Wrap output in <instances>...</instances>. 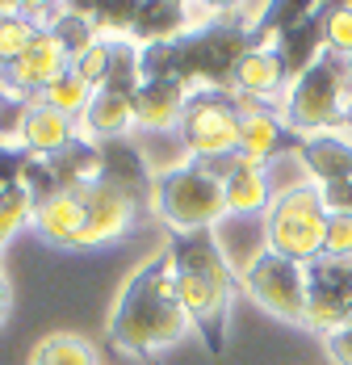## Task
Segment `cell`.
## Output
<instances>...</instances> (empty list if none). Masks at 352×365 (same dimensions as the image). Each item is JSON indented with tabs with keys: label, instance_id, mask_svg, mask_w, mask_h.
Masks as SVG:
<instances>
[{
	"label": "cell",
	"instance_id": "cell-35",
	"mask_svg": "<svg viewBox=\"0 0 352 365\" xmlns=\"http://www.w3.org/2000/svg\"><path fill=\"white\" fill-rule=\"evenodd\" d=\"M327 353H331V361L336 365H352V319L344 328H336L327 336Z\"/></svg>",
	"mask_w": 352,
	"mask_h": 365
},
{
	"label": "cell",
	"instance_id": "cell-13",
	"mask_svg": "<svg viewBox=\"0 0 352 365\" xmlns=\"http://www.w3.org/2000/svg\"><path fill=\"white\" fill-rule=\"evenodd\" d=\"M206 13L193 9V4H176V0H147L135 13V30H130V42L139 46H151V42H172V38L189 34L193 26H202Z\"/></svg>",
	"mask_w": 352,
	"mask_h": 365
},
{
	"label": "cell",
	"instance_id": "cell-1",
	"mask_svg": "<svg viewBox=\"0 0 352 365\" xmlns=\"http://www.w3.org/2000/svg\"><path fill=\"white\" fill-rule=\"evenodd\" d=\"M185 331H189V319H185V307L176 298L172 256L164 248L122 286L105 336L122 357L151 365L164 349H172Z\"/></svg>",
	"mask_w": 352,
	"mask_h": 365
},
{
	"label": "cell",
	"instance_id": "cell-26",
	"mask_svg": "<svg viewBox=\"0 0 352 365\" xmlns=\"http://www.w3.org/2000/svg\"><path fill=\"white\" fill-rule=\"evenodd\" d=\"M46 34H51L55 42H59V46H63V55H68V59L84 55L93 42H101L97 26L88 21V13H84V9H59V17L46 26Z\"/></svg>",
	"mask_w": 352,
	"mask_h": 365
},
{
	"label": "cell",
	"instance_id": "cell-20",
	"mask_svg": "<svg viewBox=\"0 0 352 365\" xmlns=\"http://www.w3.org/2000/svg\"><path fill=\"white\" fill-rule=\"evenodd\" d=\"M30 222H34V231L42 235V240L63 244V248H76L80 227H84V197H80V193H68V189H59L55 197L38 202Z\"/></svg>",
	"mask_w": 352,
	"mask_h": 365
},
{
	"label": "cell",
	"instance_id": "cell-29",
	"mask_svg": "<svg viewBox=\"0 0 352 365\" xmlns=\"http://www.w3.org/2000/svg\"><path fill=\"white\" fill-rule=\"evenodd\" d=\"M38 34H42V30L30 26L21 13H17V17H9V21H0V72H4V68H13V63L34 46Z\"/></svg>",
	"mask_w": 352,
	"mask_h": 365
},
{
	"label": "cell",
	"instance_id": "cell-7",
	"mask_svg": "<svg viewBox=\"0 0 352 365\" xmlns=\"http://www.w3.org/2000/svg\"><path fill=\"white\" fill-rule=\"evenodd\" d=\"M239 93L235 88H189L180 113V139L193 160L239 151Z\"/></svg>",
	"mask_w": 352,
	"mask_h": 365
},
{
	"label": "cell",
	"instance_id": "cell-5",
	"mask_svg": "<svg viewBox=\"0 0 352 365\" xmlns=\"http://www.w3.org/2000/svg\"><path fill=\"white\" fill-rule=\"evenodd\" d=\"M327 202L319 185H294L281 197H273L269 215H264V248L285 256L294 264H311L323 256L327 244Z\"/></svg>",
	"mask_w": 352,
	"mask_h": 365
},
{
	"label": "cell",
	"instance_id": "cell-12",
	"mask_svg": "<svg viewBox=\"0 0 352 365\" xmlns=\"http://www.w3.org/2000/svg\"><path fill=\"white\" fill-rule=\"evenodd\" d=\"M68 68H71V59L63 55V46L42 30V34L34 38V46H30L13 68H4L0 76H4V84H9L17 97H30V101H34V97H42V88L55 84Z\"/></svg>",
	"mask_w": 352,
	"mask_h": 365
},
{
	"label": "cell",
	"instance_id": "cell-32",
	"mask_svg": "<svg viewBox=\"0 0 352 365\" xmlns=\"http://www.w3.org/2000/svg\"><path fill=\"white\" fill-rule=\"evenodd\" d=\"M323 256H331V260H352V210H331Z\"/></svg>",
	"mask_w": 352,
	"mask_h": 365
},
{
	"label": "cell",
	"instance_id": "cell-27",
	"mask_svg": "<svg viewBox=\"0 0 352 365\" xmlns=\"http://www.w3.org/2000/svg\"><path fill=\"white\" fill-rule=\"evenodd\" d=\"M30 365H97V353L80 336H46L34 349Z\"/></svg>",
	"mask_w": 352,
	"mask_h": 365
},
{
	"label": "cell",
	"instance_id": "cell-18",
	"mask_svg": "<svg viewBox=\"0 0 352 365\" xmlns=\"http://www.w3.org/2000/svg\"><path fill=\"white\" fill-rule=\"evenodd\" d=\"M97 147H101V177H105L109 185H118L135 206H139V202H151V185H155V177L147 173V164H143L139 151L126 143V139L97 143Z\"/></svg>",
	"mask_w": 352,
	"mask_h": 365
},
{
	"label": "cell",
	"instance_id": "cell-30",
	"mask_svg": "<svg viewBox=\"0 0 352 365\" xmlns=\"http://www.w3.org/2000/svg\"><path fill=\"white\" fill-rule=\"evenodd\" d=\"M30 219H34V202H30V193H26L21 185L0 197V252H4V244H9Z\"/></svg>",
	"mask_w": 352,
	"mask_h": 365
},
{
	"label": "cell",
	"instance_id": "cell-33",
	"mask_svg": "<svg viewBox=\"0 0 352 365\" xmlns=\"http://www.w3.org/2000/svg\"><path fill=\"white\" fill-rule=\"evenodd\" d=\"M71 72L84 76L93 88H101V84H105V72H109V38L93 42L84 55H76V59H71Z\"/></svg>",
	"mask_w": 352,
	"mask_h": 365
},
{
	"label": "cell",
	"instance_id": "cell-28",
	"mask_svg": "<svg viewBox=\"0 0 352 365\" xmlns=\"http://www.w3.org/2000/svg\"><path fill=\"white\" fill-rule=\"evenodd\" d=\"M323 51L352 55V4H323Z\"/></svg>",
	"mask_w": 352,
	"mask_h": 365
},
{
	"label": "cell",
	"instance_id": "cell-39",
	"mask_svg": "<svg viewBox=\"0 0 352 365\" xmlns=\"http://www.w3.org/2000/svg\"><path fill=\"white\" fill-rule=\"evenodd\" d=\"M4 101H13V88H9V84H4V76H0V106H4Z\"/></svg>",
	"mask_w": 352,
	"mask_h": 365
},
{
	"label": "cell",
	"instance_id": "cell-4",
	"mask_svg": "<svg viewBox=\"0 0 352 365\" xmlns=\"http://www.w3.org/2000/svg\"><path fill=\"white\" fill-rule=\"evenodd\" d=\"M348 88L352 84H348V72H344V59L331 55V51H323L281 97V122L289 130H298L302 139L340 130L344 126Z\"/></svg>",
	"mask_w": 352,
	"mask_h": 365
},
{
	"label": "cell",
	"instance_id": "cell-37",
	"mask_svg": "<svg viewBox=\"0 0 352 365\" xmlns=\"http://www.w3.org/2000/svg\"><path fill=\"white\" fill-rule=\"evenodd\" d=\"M4 315H9V282L0 273V324H4Z\"/></svg>",
	"mask_w": 352,
	"mask_h": 365
},
{
	"label": "cell",
	"instance_id": "cell-24",
	"mask_svg": "<svg viewBox=\"0 0 352 365\" xmlns=\"http://www.w3.org/2000/svg\"><path fill=\"white\" fill-rule=\"evenodd\" d=\"M143 84V68H139V42L130 38H109V72H105V93L118 97H135Z\"/></svg>",
	"mask_w": 352,
	"mask_h": 365
},
{
	"label": "cell",
	"instance_id": "cell-19",
	"mask_svg": "<svg viewBox=\"0 0 352 365\" xmlns=\"http://www.w3.org/2000/svg\"><path fill=\"white\" fill-rule=\"evenodd\" d=\"M130 126H135L130 97H118V93H105V88L93 93L88 110L80 113V122H76V130H80L88 143H113V139H122Z\"/></svg>",
	"mask_w": 352,
	"mask_h": 365
},
{
	"label": "cell",
	"instance_id": "cell-15",
	"mask_svg": "<svg viewBox=\"0 0 352 365\" xmlns=\"http://www.w3.org/2000/svg\"><path fill=\"white\" fill-rule=\"evenodd\" d=\"M298 160L315 177L319 189H327V185H352V139L348 135H336V130L311 135L298 147Z\"/></svg>",
	"mask_w": 352,
	"mask_h": 365
},
{
	"label": "cell",
	"instance_id": "cell-21",
	"mask_svg": "<svg viewBox=\"0 0 352 365\" xmlns=\"http://www.w3.org/2000/svg\"><path fill=\"white\" fill-rule=\"evenodd\" d=\"M76 135H80V130H76L71 118H63L59 110L42 106V101L34 97V101H30V113H26V122H21L17 143L26 147V151H34V155H55V151H63Z\"/></svg>",
	"mask_w": 352,
	"mask_h": 365
},
{
	"label": "cell",
	"instance_id": "cell-36",
	"mask_svg": "<svg viewBox=\"0 0 352 365\" xmlns=\"http://www.w3.org/2000/svg\"><path fill=\"white\" fill-rule=\"evenodd\" d=\"M17 13H21L17 0H0V21H9V17H17Z\"/></svg>",
	"mask_w": 352,
	"mask_h": 365
},
{
	"label": "cell",
	"instance_id": "cell-23",
	"mask_svg": "<svg viewBox=\"0 0 352 365\" xmlns=\"http://www.w3.org/2000/svg\"><path fill=\"white\" fill-rule=\"evenodd\" d=\"M222 197H227V215H256L273 206V185H269V173L260 164H244L231 181H222Z\"/></svg>",
	"mask_w": 352,
	"mask_h": 365
},
{
	"label": "cell",
	"instance_id": "cell-31",
	"mask_svg": "<svg viewBox=\"0 0 352 365\" xmlns=\"http://www.w3.org/2000/svg\"><path fill=\"white\" fill-rule=\"evenodd\" d=\"M84 13H88V21L97 26L101 38H130L139 4H97V9H84Z\"/></svg>",
	"mask_w": 352,
	"mask_h": 365
},
{
	"label": "cell",
	"instance_id": "cell-3",
	"mask_svg": "<svg viewBox=\"0 0 352 365\" xmlns=\"http://www.w3.org/2000/svg\"><path fill=\"white\" fill-rule=\"evenodd\" d=\"M176 273V298L185 307L189 328L206 340L210 353L227 349V328H231V298L239 290V277L222 252L214 231H189L168 240Z\"/></svg>",
	"mask_w": 352,
	"mask_h": 365
},
{
	"label": "cell",
	"instance_id": "cell-38",
	"mask_svg": "<svg viewBox=\"0 0 352 365\" xmlns=\"http://www.w3.org/2000/svg\"><path fill=\"white\" fill-rule=\"evenodd\" d=\"M344 126L352 130V88H348V101H344Z\"/></svg>",
	"mask_w": 352,
	"mask_h": 365
},
{
	"label": "cell",
	"instance_id": "cell-10",
	"mask_svg": "<svg viewBox=\"0 0 352 365\" xmlns=\"http://www.w3.org/2000/svg\"><path fill=\"white\" fill-rule=\"evenodd\" d=\"M239 155L247 164H269L277 155H298L302 147V135L289 130L281 122V113H273L269 106L252 101V97H239Z\"/></svg>",
	"mask_w": 352,
	"mask_h": 365
},
{
	"label": "cell",
	"instance_id": "cell-8",
	"mask_svg": "<svg viewBox=\"0 0 352 365\" xmlns=\"http://www.w3.org/2000/svg\"><path fill=\"white\" fill-rule=\"evenodd\" d=\"M239 286H244L269 315H277L285 324H302V319H306V273H302V264H294V260H285V256L260 248V252L244 264Z\"/></svg>",
	"mask_w": 352,
	"mask_h": 365
},
{
	"label": "cell",
	"instance_id": "cell-17",
	"mask_svg": "<svg viewBox=\"0 0 352 365\" xmlns=\"http://www.w3.org/2000/svg\"><path fill=\"white\" fill-rule=\"evenodd\" d=\"M273 51L281 55L289 80H298V76L306 72L319 55H323V4H315V9H311L306 17H298L294 26H285L281 34L273 38Z\"/></svg>",
	"mask_w": 352,
	"mask_h": 365
},
{
	"label": "cell",
	"instance_id": "cell-22",
	"mask_svg": "<svg viewBox=\"0 0 352 365\" xmlns=\"http://www.w3.org/2000/svg\"><path fill=\"white\" fill-rule=\"evenodd\" d=\"M46 164H51V177L59 189H68V193H80L84 185H93L101 177V147L88 143L84 135H76L63 151H55V155H42Z\"/></svg>",
	"mask_w": 352,
	"mask_h": 365
},
{
	"label": "cell",
	"instance_id": "cell-6",
	"mask_svg": "<svg viewBox=\"0 0 352 365\" xmlns=\"http://www.w3.org/2000/svg\"><path fill=\"white\" fill-rule=\"evenodd\" d=\"M151 206L155 215L172 227V235H189V231H214V222L227 215V197L222 185L210 173H202L193 160L164 168L155 185H151Z\"/></svg>",
	"mask_w": 352,
	"mask_h": 365
},
{
	"label": "cell",
	"instance_id": "cell-16",
	"mask_svg": "<svg viewBox=\"0 0 352 365\" xmlns=\"http://www.w3.org/2000/svg\"><path fill=\"white\" fill-rule=\"evenodd\" d=\"M185 97H189V88H185L180 80H143L139 93L130 97L135 126H143V130H168V126H180Z\"/></svg>",
	"mask_w": 352,
	"mask_h": 365
},
{
	"label": "cell",
	"instance_id": "cell-25",
	"mask_svg": "<svg viewBox=\"0 0 352 365\" xmlns=\"http://www.w3.org/2000/svg\"><path fill=\"white\" fill-rule=\"evenodd\" d=\"M93 93H97V88H93L84 76H76L68 68L55 84H46V88H42V97H38V101H42V106H51V110H59L63 118H71V122H80V113L88 110Z\"/></svg>",
	"mask_w": 352,
	"mask_h": 365
},
{
	"label": "cell",
	"instance_id": "cell-14",
	"mask_svg": "<svg viewBox=\"0 0 352 365\" xmlns=\"http://www.w3.org/2000/svg\"><path fill=\"white\" fill-rule=\"evenodd\" d=\"M289 72H285L281 55L264 42V46H252L244 59H239V68H235V80H231V88L239 93V97H252V101H264V97H285L289 93Z\"/></svg>",
	"mask_w": 352,
	"mask_h": 365
},
{
	"label": "cell",
	"instance_id": "cell-34",
	"mask_svg": "<svg viewBox=\"0 0 352 365\" xmlns=\"http://www.w3.org/2000/svg\"><path fill=\"white\" fill-rule=\"evenodd\" d=\"M30 155H34V151H26L21 143H0V197L21 185V173H26Z\"/></svg>",
	"mask_w": 352,
	"mask_h": 365
},
{
	"label": "cell",
	"instance_id": "cell-9",
	"mask_svg": "<svg viewBox=\"0 0 352 365\" xmlns=\"http://www.w3.org/2000/svg\"><path fill=\"white\" fill-rule=\"evenodd\" d=\"M302 273H306V319L302 324L331 336L352 319V260L319 256L311 264H302Z\"/></svg>",
	"mask_w": 352,
	"mask_h": 365
},
{
	"label": "cell",
	"instance_id": "cell-40",
	"mask_svg": "<svg viewBox=\"0 0 352 365\" xmlns=\"http://www.w3.org/2000/svg\"><path fill=\"white\" fill-rule=\"evenodd\" d=\"M344 72H348V84H352V55L344 59Z\"/></svg>",
	"mask_w": 352,
	"mask_h": 365
},
{
	"label": "cell",
	"instance_id": "cell-2",
	"mask_svg": "<svg viewBox=\"0 0 352 365\" xmlns=\"http://www.w3.org/2000/svg\"><path fill=\"white\" fill-rule=\"evenodd\" d=\"M252 46L260 42L239 17H206L172 42L139 46V68L143 80H180L185 88H231L235 68Z\"/></svg>",
	"mask_w": 352,
	"mask_h": 365
},
{
	"label": "cell",
	"instance_id": "cell-11",
	"mask_svg": "<svg viewBox=\"0 0 352 365\" xmlns=\"http://www.w3.org/2000/svg\"><path fill=\"white\" fill-rule=\"evenodd\" d=\"M80 197H84V227H80L76 248H97V244H113L126 235V227L135 219V202L118 185L97 177L93 185L80 189Z\"/></svg>",
	"mask_w": 352,
	"mask_h": 365
}]
</instances>
